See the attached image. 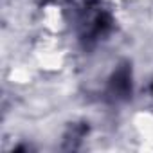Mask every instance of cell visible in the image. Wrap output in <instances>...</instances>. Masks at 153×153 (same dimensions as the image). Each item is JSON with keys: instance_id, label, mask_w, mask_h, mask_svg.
Listing matches in <instances>:
<instances>
[{"instance_id": "cell-1", "label": "cell", "mask_w": 153, "mask_h": 153, "mask_svg": "<svg viewBox=\"0 0 153 153\" xmlns=\"http://www.w3.org/2000/svg\"><path fill=\"white\" fill-rule=\"evenodd\" d=\"M114 92L115 94H121V96H126L128 90H130V74L126 68H121L117 74H115V78H114Z\"/></svg>"}]
</instances>
